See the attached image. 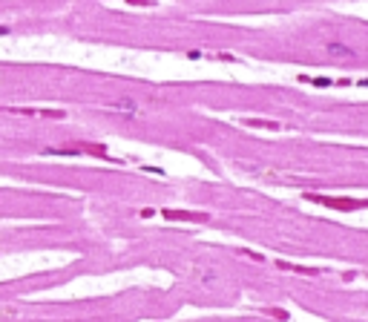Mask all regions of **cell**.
<instances>
[{
  "label": "cell",
  "mask_w": 368,
  "mask_h": 322,
  "mask_svg": "<svg viewBox=\"0 0 368 322\" xmlns=\"http://www.w3.org/2000/svg\"><path fill=\"white\" fill-rule=\"evenodd\" d=\"M308 202H317L322 207H334V210H360V207H368V202L362 198H339V196H317V193H308Z\"/></svg>",
  "instance_id": "cell-1"
},
{
  "label": "cell",
  "mask_w": 368,
  "mask_h": 322,
  "mask_svg": "<svg viewBox=\"0 0 368 322\" xmlns=\"http://www.w3.org/2000/svg\"><path fill=\"white\" fill-rule=\"evenodd\" d=\"M112 107H115V110H121V112H127V115H135V104H132L130 98H121V101H115Z\"/></svg>",
  "instance_id": "cell-6"
},
{
  "label": "cell",
  "mask_w": 368,
  "mask_h": 322,
  "mask_svg": "<svg viewBox=\"0 0 368 322\" xmlns=\"http://www.w3.org/2000/svg\"><path fill=\"white\" fill-rule=\"evenodd\" d=\"M282 268V271H294V273H308V276H314V273H319L317 268H305V265H290V262H276Z\"/></svg>",
  "instance_id": "cell-4"
},
{
  "label": "cell",
  "mask_w": 368,
  "mask_h": 322,
  "mask_svg": "<svg viewBox=\"0 0 368 322\" xmlns=\"http://www.w3.org/2000/svg\"><path fill=\"white\" fill-rule=\"evenodd\" d=\"M124 3H130V6H152V0H124Z\"/></svg>",
  "instance_id": "cell-8"
},
{
  "label": "cell",
  "mask_w": 368,
  "mask_h": 322,
  "mask_svg": "<svg viewBox=\"0 0 368 322\" xmlns=\"http://www.w3.org/2000/svg\"><path fill=\"white\" fill-rule=\"evenodd\" d=\"M270 314H274L276 319H288V314H285V311H279V308H270Z\"/></svg>",
  "instance_id": "cell-9"
},
{
  "label": "cell",
  "mask_w": 368,
  "mask_h": 322,
  "mask_svg": "<svg viewBox=\"0 0 368 322\" xmlns=\"http://www.w3.org/2000/svg\"><path fill=\"white\" fill-rule=\"evenodd\" d=\"M245 124H247V127H259V130H279V124H276V121H259V118H247Z\"/></svg>",
  "instance_id": "cell-5"
},
{
  "label": "cell",
  "mask_w": 368,
  "mask_h": 322,
  "mask_svg": "<svg viewBox=\"0 0 368 322\" xmlns=\"http://www.w3.org/2000/svg\"><path fill=\"white\" fill-rule=\"evenodd\" d=\"M0 35H9V26H0Z\"/></svg>",
  "instance_id": "cell-10"
},
{
  "label": "cell",
  "mask_w": 368,
  "mask_h": 322,
  "mask_svg": "<svg viewBox=\"0 0 368 322\" xmlns=\"http://www.w3.org/2000/svg\"><path fill=\"white\" fill-rule=\"evenodd\" d=\"M161 216L170 222H207V213H193V210H161Z\"/></svg>",
  "instance_id": "cell-2"
},
{
  "label": "cell",
  "mask_w": 368,
  "mask_h": 322,
  "mask_svg": "<svg viewBox=\"0 0 368 322\" xmlns=\"http://www.w3.org/2000/svg\"><path fill=\"white\" fill-rule=\"evenodd\" d=\"M328 55L331 58H354V49H348L345 44H328Z\"/></svg>",
  "instance_id": "cell-3"
},
{
  "label": "cell",
  "mask_w": 368,
  "mask_h": 322,
  "mask_svg": "<svg viewBox=\"0 0 368 322\" xmlns=\"http://www.w3.org/2000/svg\"><path fill=\"white\" fill-rule=\"evenodd\" d=\"M299 80H302V84H314V87H331V84H334L331 78H305V75Z\"/></svg>",
  "instance_id": "cell-7"
}]
</instances>
